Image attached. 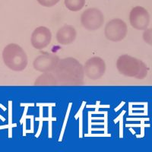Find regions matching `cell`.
<instances>
[{
	"instance_id": "9c48e42d",
	"label": "cell",
	"mask_w": 152,
	"mask_h": 152,
	"mask_svg": "<svg viewBox=\"0 0 152 152\" xmlns=\"http://www.w3.org/2000/svg\"><path fill=\"white\" fill-rule=\"evenodd\" d=\"M52 40V32L50 28L45 26H40L35 28L31 37L32 47L38 50H41L50 45Z\"/></svg>"
},
{
	"instance_id": "ba28073f",
	"label": "cell",
	"mask_w": 152,
	"mask_h": 152,
	"mask_svg": "<svg viewBox=\"0 0 152 152\" xmlns=\"http://www.w3.org/2000/svg\"><path fill=\"white\" fill-rule=\"evenodd\" d=\"M59 57L55 54L45 53L35 58L33 62L34 69L40 72H51L59 63Z\"/></svg>"
},
{
	"instance_id": "8fae6325",
	"label": "cell",
	"mask_w": 152,
	"mask_h": 152,
	"mask_svg": "<svg viewBox=\"0 0 152 152\" xmlns=\"http://www.w3.org/2000/svg\"><path fill=\"white\" fill-rule=\"evenodd\" d=\"M36 86H55L59 85L58 81L53 72H43L34 81Z\"/></svg>"
},
{
	"instance_id": "7a4b0ae2",
	"label": "cell",
	"mask_w": 152,
	"mask_h": 152,
	"mask_svg": "<svg viewBox=\"0 0 152 152\" xmlns=\"http://www.w3.org/2000/svg\"><path fill=\"white\" fill-rule=\"evenodd\" d=\"M116 65L120 74L129 78L144 79L148 72V68L143 61L128 54L119 56Z\"/></svg>"
},
{
	"instance_id": "5b68a950",
	"label": "cell",
	"mask_w": 152,
	"mask_h": 152,
	"mask_svg": "<svg viewBox=\"0 0 152 152\" xmlns=\"http://www.w3.org/2000/svg\"><path fill=\"white\" fill-rule=\"evenodd\" d=\"M81 23L88 31H97L104 25V15L99 9L89 8L81 14Z\"/></svg>"
},
{
	"instance_id": "52a82bcc",
	"label": "cell",
	"mask_w": 152,
	"mask_h": 152,
	"mask_svg": "<svg viewBox=\"0 0 152 152\" xmlns=\"http://www.w3.org/2000/svg\"><path fill=\"white\" fill-rule=\"evenodd\" d=\"M149 12L142 6H135L129 13V23L131 26L138 31H145L150 24Z\"/></svg>"
},
{
	"instance_id": "3957f363",
	"label": "cell",
	"mask_w": 152,
	"mask_h": 152,
	"mask_svg": "<svg viewBox=\"0 0 152 152\" xmlns=\"http://www.w3.org/2000/svg\"><path fill=\"white\" fill-rule=\"evenodd\" d=\"M4 64L14 72H21L26 69L28 58L24 49L17 43H9L2 50Z\"/></svg>"
},
{
	"instance_id": "277c9868",
	"label": "cell",
	"mask_w": 152,
	"mask_h": 152,
	"mask_svg": "<svg viewBox=\"0 0 152 152\" xmlns=\"http://www.w3.org/2000/svg\"><path fill=\"white\" fill-rule=\"evenodd\" d=\"M128 34V26L123 20L113 18L107 23L104 35L107 40L112 42H119L124 40Z\"/></svg>"
},
{
	"instance_id": "8992f818",
	"label": "cell",
	"mask_w": 152,
	"mask_h": 152,
	"mask_svg": "<svg viewBox=\"0 0 152 152\" xmlns=\"http://www.w3.org/2000/svg\"><path fill=\"white\" fill-rule=\"evenodd\" d=\"M105 61L99 56H93L86 61L84 65L85 75L89 79L97 80L106 72Z\"/></svg>"
},
{
	"instance_id": "7c38bea8",
	"label": "cell",
	"mask_w": 152,
	"mask_h": 152,
	"mask_svg": "<svg viewBox=\"0 0 152 152\" xmlns=\"http://www.w3.org/2000/svg\"><path fill=\"white\" fill-rule=\"evenodd\" d=\"M66 9L71 12H78L83 9L85 5V0H64Z\"/></svg>"
},
{
	"instance_id": "5bb4252c",
	"label": "cell",
	"mask_w": 152,
	"mask_h": 152,
	"mask_svg": "<svg viewBox=\"0 0 152 152\" xmlns=\"http://www.w3.org/2000/svg\"><path fill=\"white\" fill-rule=\"evenodd\" d=\"M37 2L43 7L50 8L59 3L60 0H37Z\"/></svg>"
},
{
	"instance_id": "30bf717a",
	"label": "cell",
	"mask_w": 152,
	"mask_h": 152,
	"mask_svg": "<svg viewBox=\"0 0 152 152\" xmlns=\"http://www.w3.org/2000/svg\"><path fill=\"white\" fill-rule=\"evenodd\" d=\"M77 31L72 25L65 24L57 31L56 38L61 45H70L76 40Z\"/></svg>"
},
{
	"instance_id": "6da1fadb",
	"label": "cell",
	"mask_w": 152,
	"mask_h": 152,
	"mask_svg": "<svg viewBox=\"0 0 152 152\" xmlns=\"http://www.w3.org/2000/svg\"><path fill=\"white\" fill-rule=\"evenodd\" d=\"M53 72L56 77L59 85L78 86L84 84V66L74 57L60 59Z\"/></svg>"
},
{
	"instance_id": "4fadbf2b",
	"label": "cell",
	"mask_w": 152,
	"mask_h": 152,
	"mask_svg": "<svg viewBox=\"0 0 152 152\" xmlns=\"http://www.w3.org/2000/svg\"><path fill=\"white\" fill-rule=\"evenodd\" d=\"M142 38L148 45L152 47V28H147L146 30H145L143 34H142Z\"/></svg>"
}]
</instances>
